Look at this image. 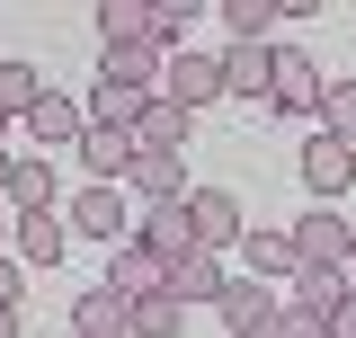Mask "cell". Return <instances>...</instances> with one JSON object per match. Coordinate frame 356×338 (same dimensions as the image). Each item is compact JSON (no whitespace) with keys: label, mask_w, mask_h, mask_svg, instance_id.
<instances>
[{"label":"cell","mask_w":356,"mask_h":338,"mask_svg":"<svg viewBox=\"0 0 356 338\" xmlns=\"http://www.w3.org/2000/svg\"><path fill=\"white\" fill-rule=\"evenodd\" d=\"M0 338H18V312H0Z\"/></svg>","instance_id":"836d02e7"},{"label":"cell","mask_w":356,"mask_h":338,"mask_svg":"<svg viewBox=\"0 0 356 338\" xmlns=\"http://www.w3.org/2000/svg\"><path fill=\"white\" fill-rule=\"evenodd\" d=\"M72 330H81V338H134V294H116V285H89V294L72 303Z\"/></svg>","instance_id":"30bf717a"},{"label":"cell","mask_w":356,"mask_h":338,"mask_svg":"<svg viewBox=\"0 0 356 338\" xmlns=\"http://www.w3.org/2000/svg\"><path fill=\"white\" fill-rule=\"evenodd\" d=\"M9 169H18V152H0V196H9Z\"/></svg>","instance_id":"1f68e13d"},{"label":"cell","mask_w":356,"mask_h":338,"mask_svg":"<svg viewBox=\"0 0 356 338\" xmlns=\"http://www.w3.org/2000/svg\"><path fill=\"white\" fill-rule=\"evenodd\" d=\"M72 338H81V330H72Z\"/></svg>","instance_id":"74e56055"},{"label":"cell","mask_w":356,"mask_h":338,"mask_svg":"<svg viewBox=\"0 0 356 338\" xmlns=\"http://www.w3.org/2000/svg\"><path fill=\"white\" fill-rule=\"evenodd\" d=\"M18 267H54V258L72 250V214H18Z\"/></svg>","instance_id":"9a60e30c"},{"label":"cell","mask_w":356,"mask_h":338,"mask_svg":"<svg viewBox=\"0 0 356 338\" xmlns=\"http://www.w3.org/2000/svg\"><path fill=\"white\" fill-rule=\"evenodd\" d=\"M330 338H356V294L339 303V312H330Z\"/></svg>","instance_id":"4dcf8cb0"},{"label":"cell","mask_w":356,"mask_h":338,"mask_svg":"<svg viewBox=\"0 0 356 338\" xmlns=\"http://www.w3.org/2000/svg\"><path fill=\"white\" fill-rule=\"evenodd\" d=\"M125 187H134V196H152V205H178V196H187V152H134Z\"/></svg>","instance_id":"7c38bea8"},{"label":"cell","mask_w":356,"mask_h":338,"mask_svg":"<svg viewBox=\"0 0 356 338\" xmlns=\"http://www.w3.org/2000/svg\"><path fill=\"white\" fill-rule=\"evenodd\" d=\"M134 241L161 258V267H178V258H196V223H187V196L178 205H152V214H134Z\"/></svg>","instance_id":"5b68a950"},{"label":"cell","mask_w":356,"mask_h":338,"mask_svg":"<svg viewBox=\"0 0 356 338\" xmlns=\"http://www.w3.org/2000/svg\"><path fill=\"white\" fill-rule=\"evenodd\" d=\"M0 143H9V107H0Z\"/></svg>","instance_id":"e575fe53"},{"label":"cell","mask_w":356,"mask_h":338,"mask_svg":"<svg viewBox=\"0 0 356 338\" xmlns=\"http://www.w3.org/2000/svg\"><path fill=\"white\" fill-rule=\"evenodd\" d=\"M36 98H44L36 63H0V107H9V125H27V116H36Z\"/></svg>","instance_id":"cb8c5ba5"},{"label":"cell","mask_w":356,"mask_h":338,"mask_svg":"<svg viewBox=\"0 0 356 338\" xmlns=\"http://www.w3.org/2000/svg\"><path fill=\"white\" fill-rule=\"evenodd\" d=\"M9 205H18V214H54V161H44V152H18V169H9Z\"/></svg>","instance_id":"ffe728a7"},{"label":"cell","mask_w":356,"mask_h":338,"mask_svg":"<svg viewBox=\"0 0 356 338\" xmlns=\"http://www.w3.org/2000/svg\"><path fill=\"white\" fill-rule=\"evenodd\" d=\"M214 312H222V330H232V338H259V330H276V312H285V303L267 294L259 276H232V285H222V303H214Z\"/></svg>","instance_id":"8992f818"},{"label":"cell","mask_w":356,"mask_h":338,"mask_svg":"<svg viewBox=\"0 0 356 338\" xmlns=\"http://www.w3.org/2000/svg\"><path fill=\"white\" fill-rule=\"evenodd\" d=\"M294 303H303V312H339V303H348V276H339V267H303V276H294Z\"/></svg>","instance_id":"484cf974"},{"label":"cell","mask_w":356,"mask_h":338,"mask_svg":"<svg viewBox=\"0 0 356 338\" xmlns=\"http://www.w3.org/2000/svg\"><path fill=\"white\" fill-rule=\"evenodd\" d=\"M348 267H356V241H348Z\"/></svg>","instance_id":"d590c367"},{"label":"cell","mask_w":356,"mask_h":338,"mask_svg":"<svg viewBox=\"0 0 356 338\" xmlns=\"http://www.w3.org/2000/svg\"><path fill=\"white\" fill-rule=\"evenodd\" d=\"M107 285H116V294H170V267H161V258L143 250V241H125V250H107Z\"/></svg>","instance_id":"2e32d148"},{"label":"cell","mask_w":356,"mask_h":338,"mask_svg":"<svg viewBox=\"0 0 356 338\" xmlns=\"http://www.w3.org/2000/svg\"><path fill=\"white\" fill-rule=\"evenodd\" d=\"M241 250H250V276H303V258H294V232H276V223H267V232H250V241H241Z\"/></svg>","instance_id":"44dd1931"},{"label":"cell","mask_w":356,"mask_h":338,"mask_svg":"<svg viewBox=\"0 0 356 338\" xmlns=\"http://www.w3.org/2000/svg\"><path fill=\"white\" fill-rule=\"evenodd\" d=\"M161 63H170L161 45H107V54H98V81H116V89H152V98H161Z\"/></svg>","instance_id":"5bb4252c"},{"label":"cell","mask_w":356,"mask_h":338,"mask_svg":"<svg viewBox=\"0 0 356 338\" xmlns=\"http://www.w3.org/2000/svg\"><path fill=\"white\" fill-rule=\"evenodd\" d=\"M178 330H187V303L178 294H143L134 303V338H178Z\"/></svg>","instance_id":"d4e9b609"},{"label":"cell","mask_w":356,"mask_h":338,"mask_svg":"<svg viewBox=\"0 0 356 338\" xmlns=\"http://www.w3.org/2000/svg\"><path fill=\"white\" fill-rule=\"evenodd\" d=\"M143 107H152V89H116V81H98L89 89V125H143Z\"/></svg>","instance_id":"7402d4cb"},{"label":"cell","mask_w":356,"mask_h":338,"mask_svg":"<svg viewBox=\"0 0 356 338\" xmlns=\"http://www.w3.org/2000/svg\"><path fill=\"white\" fill-rule=\"evenodd\" d=\"M9 241H18V223H9V214H0V250H9Z\"/></svg>","instance_id":"d6a6232c"},{"label":"cell","mask_w":356,"mask_h":338,"mask_svg":"<svg viewBox=\"0 0 356 338\" xmlns=\"http://www.w3.org/2000/svg\"><path fill=\"white\" fill-rule=\"evenodd\" d=\"M187 223H196V250H241L250 241V223H241V196L232 187H187Z\"/></svg>","instance_id":"6da1fadb"},{"label":"cell","mask_w":356,"mask_h":338,"mask_svg":"<svg viewBox=\"0 0 356 338\" xmlns=\"http://www.w3.org/2000/svg\"><path fill=\"white\" fill-rule=\"evenodd\" d=\"M107 45H161L152 36V0H107V9H98V54H107Z\"/></svg>","instance_id":"d6986e66"},{"label":"cell","mask_w":356,"mask_h":338,"mask_svg":"<svg viewBox=\"0 0 356 338\" xmlns=\"http://www.w3.org/2000/svg\"><path fill=\"white\" fill-rule=\"evenodd\" d=\"M161 98H170V107H187V116H196L205 98H222V63H214V54H187V45H178L170 63H161Z\"/></svg>","instance_id":"277c9868"},{"label":"cell","mask_w":356,"mask_h":338,"mask_svg":"<svg viewBox=\"0 0 356 338\" xmlns=\"http://www.w3.org/2000/svg\"><path fill=\"white\" fill-rule=\"evenodd\" d=\"M321 134L356 143V81H330V98H321Z\"/></svg>","instance_id":"4316f807"},{"label":"cell","mask_w":356,"mask_h":338,"mask_svg":"<svg viewBox=\"0 0 356 338\" xmlns=\"http://www.w3.org/2000/svg\"><path fill=\"white\" fill-rule=\"evenodd\" d=\"M214 9L232 45H276V18H285V0H214Z\"/></svg>","instance_id":"e0dca14e"},{"label":"cell","mask_w":356,"mask_h":338,"mask_svg":"<svg viewBox=\"0 0 356 338\" xmlns=\"http://www.w3.org/2000/svg\"><path fill=\"white\" fill-rule=\"evenodd\" d=\"M303 187H312V205H339V196L356 187V143L312 134V143H303Z\"/></svg>","instance_id":"7a4b0ae2"},{"label":"cell","mask_w":356,"mask_h":338,"mask_svg":"<svg viewBox=\"0 0 356 338\" xmlns=\"http://www.w3.org/2000/svg\"><path fill=\"white\" fill-rule=\"evenodd\" d=\"M196 18V0H152V36H161V54L178 45V27Z\"/></svg>","instance_id":"83f0119b"},{"label":"cell","mask_w":356,"mask_h":338,"mask_svg":"<svg viewBox=\"0 0 356 338\" xmlns=\"http://www.w3.org/2000/svg\"><path fill=\"white\" fill-rule=\"evenodd\" d=\"M259 338H276V330H259Z\"/></svg>","instance_id":"8d00e7d4"},{"label":"cell","mask_w":356,"mask_h":338,"mask_svg":"<svg viewBox=\"0 0 356 338\" xmlns=\"http://www.w3.org/2000/svg\"><path fill=\"white\" fill-rule=\"evenodd\" d=\"M27 134H36L44 152H81V134H89V107H72L63 89H44V98H36V116H27Z\"/></svg>","instance_id":"4fadbf2b"},{"label":"cell","mask_w":356,"mask_h":338,"mask_svg":"<svg viewBox=\"0 0 356 338\" xmlns=\"http://www.w3.org/2000/svg\"><path fill=\"white\" fill-rule=\"evenodd\" d=\"M18 285H27V267H18V250H0V312H18Z\"/></svg>","instance_id":"f546056e"},{"label":"cell","mask_w":356,"mask_h":338,"mask_svg":"<svg viewBox=\"0 0 356 338\" xmlns=\"http://www.w3.org/2000/svg\"><path fill=\"white\" fill-rule=\"evenodd\" d=\"M134 152H143V143H134L125 125H89V134H81V169H89V187H116V178L134 169Z\"/></svg>","instance_id":"9c48e42d"},{"label":"cell","mask_w":356,"mask_h":338,"mask_svg":"<svg viewBox=\"0 0 356 338\" xmlns=\"http://www.w3.org/2000/svg\"><path fill=\"white\" fill-rule=\"evenodd\" d=\"M214 63H222V89L232 98H267L276 89V45H222Z\"/></svg>","instance_id":"8fae6325"},{"label":"cell","mask_w":356,"mask_h":338,"mask_svg":"<svg viewBox=\"0 0 356 338\" xmlns=\"http://www.w3.org/2000/svg\"><path fill=\"white\" fill-rule=\"evenodd\" d=\"M321 98H330L321 63L294 54V45H276V89H267V107H285V116H321Z\"/></svg>","instance_id":"3957f363"},{"label":"cell","mask_w":356,"mask_h":338,"mask_svg":"<svg viewBox=\"0 0 356 338\" xmlns=\"http://www.w3.org/2000/svg\"><path fill=\"white\" fill-rule=\"evenodd\" d=\"M348 241H356V223H339L330 205H312L303 223H294V258H303V267H348Z\"/></svg>","instance_id":"52a82bcc"},{"label":"cell","mask_w":356,"mask_h":338,"mask_svg":"<svg viewBox=\"0 0 356 338\" xmlns=\"http://www.w3.org/2000/svg\"><path fill=\"white\" fill-rule=\"evenodd\" d=\"M276 338H330V312H303V303H285V312H276Z\"/></svg>","instance_id":"f1b7e54d"},{"label":"cell","mask_w":356,"mask_h":338,"mask_svg":"<svg viewBox=\"0 0 356 338\" xmlns=\"http://www.w3.org/2000/svg\"><path fill=\"white\" fill-rule=\"evenodd\" d=\"M222 285H232V267H222L214 250H196V258H178V267H170V294H178V303H222Z\"/></svg>","instance_id":"ac0fdd59"},{"label":"cell","mask_w":356,"mask_h":338,"mask_svg":"<svg viewBox=\"0 0 356 338\" xmlns=\"http://www.w3.org/2000/svg\"><path fill=\"white\" fill-rule=\"evenodd\" d=\"M72 232H89V241H107V250H125L134 241V214L116 187H81V205H72Z\"/></svg>","instance_id":"ba28073f"},{"label":"cell","mask_w":356,"mask_h":338,"mask_svg":"<svg viewBox=\"0 0 356 338\" xmlns=\"http://www.w3.org/2000/svg\"><path fill=\"white\" fill-rule=\"evenodd\" d=\"M134 143H143V152H187V107L152 98V107H143V125H134Z\"/></svg>","instance_id":"603a6c76"}]
</instances>
